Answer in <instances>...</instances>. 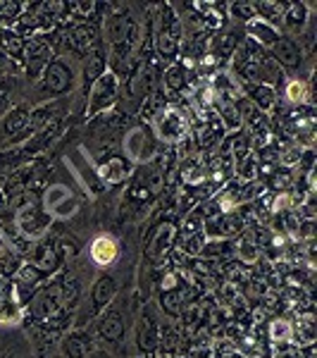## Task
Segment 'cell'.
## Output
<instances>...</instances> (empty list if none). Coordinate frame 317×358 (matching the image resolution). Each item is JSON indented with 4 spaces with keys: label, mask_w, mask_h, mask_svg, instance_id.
Here are the masks:
<instances>
[{
    "label": "cell",
    "mask_w": 317,
    "mask_h": 358,
    "mask_svg": "<svg viewBox=\"0 0 317 358\" xmlns=\"http://www.w3.org/2000/svg\"><path fill=\"white\" fill-rule=\"evenodd\" d=\"M177 234H179V229H177L175 222H160L158 227L153 229L151 239H148V246H146L148 258H153V261H163L167 253L175 248Z\"/></svg>",
    "instance_id": "obj_12"
},
{
    "label": "cell",
    "mask_w": 317,
    "mask_h": 358,
    "mask_svg": "<svg viewBox=\"0 0 317 358\" xmlns=\"http://www.w3.org/2000/svg\"><path fill=\"white\" fill-rule=\"evenodd\" d=\"M160 308H163L165 315H170V317H182V313L186 310V296H184L182 287L179 289L160 294Z\"/></svg>",
    "instance_id": "obj_33"
},
{
    "label": "cell",
    "mask_w": 317,
    "mask_h": 358,
    "mask_svg": "<svg viewBox=\"0 0 317 358\" xmlns=\"http://www.w3.org/2000/svg\"><path fill=\"white\" fill-rule=\"evenodd\" d=\"M205 222V215L203 210H191L186 217H184V224H182V234L189 236V234H196L200 232V224Z\"/></svg>",
    "instance_id": "obj_46"
},
{
    "label": "cell",
    "mask_w": 317,
    "mask_h": 358,
    "mask_svg": "<svg viewBox=\"0 0 317 358\" xmlns=\"http://www.w3.org/2000/svg\"><path fill=\"white\" fill-rule=\"evenodd\" d=\"M103 31H105V41L110 43V48L122 43H131L136 45L138 38H141V29L134 22V15H131L129 8L124 5H117L115 10H110V15L105 17V24H103Z\"/></svg>",
    "instance_id": "obj_4"
},
{
    "label": "cell",
    "mask_w": 317,
    "mask_h": 358,
    "mask_svg": "<svg viewBox=\"0 0 317 358\" xmlns=\"http://www.w3.org/2000/svg\"><path fill=\"white\" fill-rule=\"evenodd\" d=\"M8 210H10V194L5 187H0V215H5Z\"/></svg>",
    "instance_id": "obj_52"
},
{
    "label": "cell",
    "mask_w": 317,
    "mask_h": 358,
    "mask_svg": "<svg viewBox=\"0 0 317 358\" xmlns=\"http://www.w3.org/2000/svg\"><path fill=\"white\" fill-rule=\"evenodd\" d=\"M270 187L279 194L289 192V189L293 187V172L289 170V167H279V170L272 175V179H270Z\"/></svg>",
    "instance_id": "obj_45"
},
{
    "label": "cell",
    "mask_w": 317,
    "mask_h": 358,
    "mask_svg": "<svg viewBox=\"0 0 317 358\" xmlns=\"http://www.w3.org/2000/svg\"><path fill=\"white\" fill-rule=\"evenodd\" d=\"M241 38H244V31H224V34H215L210 41V53L212 57H217L220 62L232 60L236 48H239Z\"/></svg>",
    "instance_id": "obj_22"
},
{
    "label": "cell",
    "mask_w": 317,
    "mask_h": 358,
    "mask_svg": "<svg viewBox=\"0 0 317 358\" xmlns=\"http://www.w3.org/2000/svg\"><path fill=\"white\" fill-rule=\"evenodd\" d=\"M246 98H249L251 106H256L260 113H267V110H272L277 103V91H274V86L263 84V82L246 84Z\"/></svg>",
    "instance_id": "obj_26"
},
{
    "label": "cell",
    "mask_w": 317,
    "mask_h": 358,
    "mask_svg": "<svg viewBox=\"0 0 317 358\" xmlns=\"http://www.w3.org/2000/svg\"><path fill=\"white\" fill-rule=\"evenodd\" d=\"M62 248L57 241H41V244L34 246L31 251V263L36 265L38 270H43L48 277L57 275V270L62 268Z\"/></svg>",
    "instance_id": "obj_15"
},
{
    "label": "cell",
    "mask_w": 317,
    "mask_h": 358,
    "mask_svg": "<svg viewBox=\"0 0 317 358\" xmlns=\"http://www.w3.org/2000/svg\"><path fill=\"white\" fill-rule=\"evenodd\" d=\"M179 45H182L179 36H175L172 31L158 27V31H155V53L163 57V60H177V55H179Z\"/></svg>",
    "instance_id": "obj_28"
},
{
    "label": "cell",
    "mask_w": 317,
    "mask_h": 358,
    "mask_svg": "<svg viewBox=\"0 0 317 358\" xmlns=\"http://www.w3.org/2000/svg\"><path fill=\"white\" fill-rule=\"evenodd\" d=\"M308 96H310V89H308V84L301 82V79H291V82L284 86V98L293 108H301L303 103L308 101Z\"/></svg>",
    "instance_id": "obj_37"
},
{
    "label": "cell",
    "mask_w": 317,
    "mask_h": 358,
    "mask_svg": "<svg viewBox=\"0 0 317 358\" xmlns=\"http://www.w3.org/2000/svg\"><path fill=\"white\" fill-rule=\"evenodd\" d=\"M60 282L62 277H55L48 287H38L29 299V313L36 325L45 327L50 332H62L72 322V313L62 308L60 301Z\"/></svg>",
    "instance_id": "obj_2"
},
{
    "label": "cell",
    "mask_w": 317,
    "mask_h": 358,
    "mask_svg": "<svg viewBox=\"0 0 317 358\" xmlns=\"http://www.w3.org/2000/svg\"><path fill=\"white\" fill-rule=\"evenodd\" d=\"M8 106H10V84L0 82V115L8 110Z\"/></svg>",
    "instance_id": "obj_50"
},
{
    "label": "cell",
    "mask_w": 317,
    "mask_h": 358,
    "mask_svg": "<svg viewBox=\"0 0 317 358\" xmlns=\"http://www.w3.org/2000/svg\"><path fill=\"white\" fill-rule=\"evenodd\" d=\"M182 344V332L175 325H163L160 327V351L167 356H172Z\"/></svg>",
    "instance_id": "obj_40"
},
{
    "label": "cell",
    "mask_w": 317,
    "mask_h": 358,
    "mask_svg": "<svg viewBox=\"0 0 317 358\" xmlns=\"http://www.w3.org/2000/svg\"><path fill=\"white\" fill-rule=\"evenodd\" d=\"M143 187L148 189V194L153 196H160L165 192V187H167V175L163 172V167L160 165H151V170H148V175H146V182H143Z\"/></svg>",
    "instance_id": "obj_42"
},
{
    "label": "cell",
    "mask_w": 317,
    "mask_h": 358,
    "mask_svg": "<svg viewBox=\"0 0 317 358\" xmlns=\"http://www.w3.org/2000/svg\"><path fill=\"white\" fill-rule=\"evenodd\" d=\"M136 346L146 358H155L160 351V325L151 308H143L136 322Z\"/></svg>",
    "instance_id": "obj_9"
},
{
    "label": "cell",
    "mask_w": 317,
    "mask_h": 358,
    "mask_svg": "<svg viewBox=\"0 0 317 358\" xmlns=\"http://www.w3.org/2000/svg\"><path fill=\"white\" fill-rule=\"evenodd\" d=\"M119 96V77L108 69L101 79H96L91 84V89L86 91V117H96V115L110 113L115 101Z\"/></svg>",
    "instance_id": "obj_3"
},
{
    "label": "cell",
    "mask_w": 317,
    "mask_h": 358,
    "mask_svg": "<svg viewBox=\"0 0 317 358\" xmlns=\"http://www.w3.org/2000/svg\"><path fill=\"white\" fill-rule=\"evenodd\" d=\"M153 127H155V136L163 138L165 143L175 146V143H182L184 136H186V120L179 110L175 108H167L153 120Z\"/></svg>",
    "instance_id": "obj_11"
},
{
    "label": "cell",
    "mask_w": 317,
    "mask_h": 358,
    "mask_svg": "<svg viewBox=\"0 0 317 358\" xmlns=\"http://www.w3.org/2000/svg\"><path fill=\"white\" fill-rule=\"evenodd\" d=\"M131 163L124 155H108L101 165H98V182L103 187H119L129 179Z\"/></svg>",
    "instance_id": "obj_14"
},
{
    "label": "cell",
    "mask_w": 317,
    "mask_h": 358,
    "mask_svg": "<svg viewBox=\"0 0 317 358\" xmlns=\"http://www.w3.org/2000/svg\"><path fill=\"white\" fill-rule=\"evenodd\" d=\"M182 287V275L177 273V270H167V273L160 277L158 282V292H172V289H179Z\"/></svg>",
    "instance_id": "obj_48"
},
{
    "label": "cell",
    "mask_w": 317,
    "mask_h": 358,
    "mask_svg": "<svg viewBox=\"0 0 317 358\" xmlns=\"http://www.w3.org/2000/svg\"><path fill=\"white\" fill-rule=\"evenodd\" d=\"M236 167V177L241 179V182H256L258 177H260V160H258L256 153H249L244 160H239V163L234 165Z\"/></svg>",
    "instance_id": "obj_35"
},
{
    "label": "cell",
    "mask_w": 317,
    "mask_h": 358,
    "mask_svg": "<svg viewBox=\"0 0 317 358\" xmlns=\"http://www.w3.org/2000/svg\"><path fill=\"white\" fill-rule=\"evenodd\" d=\"M126 332V325H124V317L119 310L115 308H105L101 315H98V322H96V334L101 342H108V344H117L122 342Z\"/></svg>",
    "instance_id": "obj_16"
},
{
    "label": "cell",
    "mask_w": 317,
    "mask_h": 358,
    "mask_svg": "<svg viewBox=\"0 0 317 358\" xmlns=\"http://www.w3.org/2000/svg\"><path fill=\"white\" fill-rule=\"evenodd\" d=\"M22 256L20 253H15L13 248H8V251L0 253V277L3 280H10V277L17 275V270L22 268Z\"/></svg>",
    "instance_id": "obj_43"
},
{
    "label": "cell",
    "mask_w": 317,
    "mask_h": 358,
    "mask_svg": "<svg viewBox=\"0 0 317 358\" xmlns=\"http://www.w3.org/2000/svg\"><path fill=\"white\" fill-rule=\"evenodd\" d=\"M258 5V17L263 22H267L270 27H279L281 24V13H284V3H277V0H263Z\"/></svg>",
    "instance_id": "obj_36"
},
{
    "label": "cell",
    "mask_w": 317,
    "mask_h": 358,
    "mask_svg": "<svg viewBox=\"0 0 317 358\" xmlns=\"http://www.w3.org/2000/svg\"><path fill=\"white\" fill-rule=\"evenodd\" d=\"M207 244V239H205V234H203V229L200 232H196V234H189V236H184V241H182V253L184 256H203V248Z\"/></svg>",
    "instance_id": "obj_44"
},
{
    "label": "cell",
    "mask_w": 317,
    "mask_h": 358,
    "mask_svg": "<svg viewBox=\"0 0 317 358\" xmlns=\"http://www.w3.org/2000/svg\"><path fill=\"white\" fill-rule=\"evenodd\" d=\"M24 3H17V0H0V29H13L15 22L20 20Z\"/></svg>",
    "instance_id": "obj_38"
},
{
    "label": "cell",
    "mask_w": 317,
    "mask_h": 358,
    "mask_svg": "<svg viewBox=\"0 0 317 358\" xmlns=\"http://www.w3.org/2000/svg\"><path fill=\"white\" fill-rule=\"evenodd\" d=\"M163 84L167 91H172V94H179V91L186 89V84H189L186 65H184V62H172V65L163 72Z\"/></svg>",
    "instance_id": "obj_32"
},
{
    "label": "cell",
    "mask_w": 317,
    "mask_h": 358,
    "mask_svg": "<svg viewBox=\"0 0 317 358\" xmlns=\"http://www.w3.org/2000/svg\"><path fill=\"white\" fill-rule=\"evenodd\" d=\"M246 36L251 38V41H256L258 45H272L277 38H279V29H274V27H270L267 22H263L260 17H256V20L253 22H249V24H246Z\"/></svg>",
    "instance_id": "obj_27"
},
{
    "label": "cell",
    "mask_w": 317,
    "mask_h": 358,
    "mask_svg": "<svg viewBox=\"0 0 317 358\" xmlns=\"http://www.w3.org/2000/svg\"><path fill=\"white\" fill-rule=\"evenodd\" d=\"M50 60H53V45L41 36L29 38L24 45V53H22V67L27 69V77L38 79Z\"/></svg>",
    "instance_id": "obj_8"
},
{
    "label": "cell",
    "mask_w": 317,
    "mask_h": 358,
    "mask_svg": "<svg viewBox=\"0 0 317 358\" xmlns=\"http://www.w3.org/2000/svg\"><path fill=\"white\" fill-rule=\"evenodd\" d=\"M310 20V5L305 0H291L284 3V13H281V24H286L291 31H303Z\"/></svg>",
    "instance_id": "obj_24"
},
{
    "label": "cell",
    "mask_w": 317,
    "mask_h": 358,
    "mask_svg": "<svg viewBox=\"0 0 317 358\" xmlns=\"http://www.w3.org/2000/svg\"><path fill=\"white\" fill-rule=\"evenodd\" d=\"M270 57L286 69H298L303 62V48L291 36H279L270 45Z\"/></svg>",
    "instance_id": "obj_17"
},
{
    "label": "cell",
    "mask_w": 317,
    "mask_h": 358,
    "mask_svg": "<svg viewBox=\"0 0 317 358\" xmlns=\"http://www.w3.org/2000/svg\"><path fill=\"white\" fill-rule=\"evenodd\" d=\"M117 280L112 275H101L91 287V317H98L105 308H110L117 299Z\"/></svg>",
    "instance_id": "obj_13"
},
{
    "label": "cell",
    "mask_w": 317,
    "mask_h": 358,
    "mask_svg": "<svg viewBox=\"0 0 317 358\" xmlns=\"http://www.w3.org/2000/svg\"><path fill=\"white\" fill-rule=\"evenodd\" d=\"M57 115H60V103L57 101L43 103V106L29 110V129H31V134H38V131H45V129H50V127H55Z\"/></svg>",
    "instance_id": "obj_21"
},
{
    "label": "cell",
    "mask_w": 317,
    "mask_h": 358,
    "mask_svg": "<svg viewBox=\"0 0 317 358\" xmlns=\"http://www.w3.org/2000/svg\"><path fill=\"white\" fill-rule=\"evenodd\" d=\"M41 86L50 96H65L74 86V72L62 57H53L41 74Z\"/></svg>",
    "instance_id": "obj_7"
},
{
    "label": "cell",
    "mask_w": 317,
    "mask_h": 358,
    "mask_svg": "<svg viewBox=\"0 0 317 358\" xmlns=\"http://www.w3.org/2000/svg\"><path fill=\"white\" fill-rule=\"evenodd\" d=\"M98 10H103V3H94V0H91V3H72V13L77 15V17H84L86 22L89 20H94V17L98 15Z\"/></svg>",
    "instance_id": "obj_47"
},
{
    "label": "cell",
    "mask_w": 317,
    "mask_h": 358,
    "mask_svg": "<svg viewBox=\"0 0 317 358\" xmlns=\"http://www.w3.org/2000/svg\"><path fill=\"white\" fill-rule=\"evenodd\" d=\"M8 248H13V246H10L8 234H5V232H3V227H0V253H3V251H8Z\"/></svg>",
    "instance_id": "obj_53"
},
{
    "label": "cell",
    "mask_w": 317,
    "mask_h": 358,
    "mask_svg": "<svg viewBox=\"0 0 317 358\" xmlns=\"http://www.w3.org/2000/svg\"><path fill=\"white\" fill-rule=\"evenodd\" d=\"M86 358H112V356L108 354V351H103V349H94V351H91V354L86 356Z\"/></svg>",
    "instance_id": "obj_54"
},
{
    "label": "cell",
    "mask_w": 317,
    "mask_h": 358,
    "mask_svg": "<svg viewBox=\"0 0 317 358\" xmlns=\"http://www.w3.org/2000/svg\"><path fill=\"white\" fill-rule=\"evenodd\" d=\"M94 339H91L89 332L77 330V332H69L65 339L60 342V356L62 358H86L94 351Z\"/></svg>",
    "instance_id": "obj_20"
},
{
    "label": "cell",
    "mask_w": 317,
    "mask_h": 358,
    "mask_svg": "<svg viewBox=\"0 0 317 358\" xmlns=\"http://www.w3.org/2000/svg\"><path fill=\"white\" fill-rule=\"evenodd\" d=\"M60 301H62V308H65L67 313L74 315V310L79 308V301H82V285H79V280L62 275V282H60Z\"/></svg>",
    "instance_id": "obj_30"
},
{
    "label": "cell",
    "mask_w": 317,
    "mask_h": 358,
    "mask_svg": "<svg viewBox=\"0 0 317 358\" xmlns=\"http://www.w3.org/2000/svg\"><path fill=\"white\" fill-rule=\"evenodd\" d=\"M55 358H62V356H60V354H57V356H55Z\"/></svg>",
    "instance_id": "obj_55"
},
{
    "label": "cell",
    "mask_w": 317,
    "mask_h": 358,
    "mask_svg": "<svg viewBox=\"0 0 317 358\" xmlns=\"http://www.w3.org/2000/svg\"><path fill=\"white\" fill-rule=\"evenodd\" d=\"M67 50H72L74 55L86 57L91 50H96L101 45V29L94 22H82V24L72 27L65 36Z\"/></svg>",
    "instance_id": "obj_10"
},
{
    "label": "cell",
    "mask_w": 317,
    "mask_h": 358,
    "mask_svg": "<svg viewBox=\"0 0 317 358\" xmlns=\"http://www.w3.org/2000/svg\"><path fill=\"white\" fill-rule=\"evenodd\" d=\"M122 148L124 158L131 165H148L158 155V143H155V136L148 131V127H131L124 134Z\"/></svg>",
    "instance_id": "obj_5"
},
{
    "label": "cell",
    "mask_w": 317,
    "mask_h": 358,
    "mask_svg": "<svg viewBox=\"0 0 317 358\" xmlns=\"http://www.w3.org/2000/svg\"><path fill=\"white\" fill-rule=\"evenodd\" d=\"M89 256L98 268H110L119 258V244L110 234H98L89 246Z\"/></svg>",
    "instance_id": "obj_19"
},
{
    "label": "cell",
    "mask_w": 317,
    "mask_h": 358,
    "mask_svg": "<svg viewBox=\"0 0 317 358\" xmlns=\"http://www.w3.org/2000/svg\"><path fill=\"white\" fill-rule=\"evenodd\" d=\"M239 256H241V261H246V263H256L258 261V246L251 244V241H246V244L239 246Z\"/></svg>",
    "instance_id": "obj_49"
},
{
    "label": "cell",
    "mask_w": 317,
    "mask_h": 358,
    "mask_svg": "<svg viewBox=\"0 0 317 358\" xmlns=\"http://www.w3.org/2000/svg\"><path fill=\"white\" fill-rule=\"evenodd\" d=\"M3 131L10 141H27V138H31L34 134H31V129H29V108L17 106L5 115Z\"/></svg>",
    "instance_id": "obj_18"
},
{
    "label": "cell",
    "mask_w": 317,
    "mask_h": 358,
    "mask_svg": "<svg viewBox=\"0 0 317 358\" xmlns=\"http://www.w3.org/2000/svg\"><path fill=\"white\" fill-rule=\"evenodd\" d=\"M293 334H296V327H293L289 320H284V317H277V320L270 322V339H272V342L289 344L293 339Z\"/></svg>",
    "instance_id": "obj_39"
},
{
    "label": "cell",
    "mask_w": 317,
    "mask_h": 358,
    "mask_svg": "<svg viewBox=\"0 0 317 358\" xmlns=\"http://www.w3.org/2000/svg\"><path fill=\"white\" fill-rule=\"evenodd\" d=\"M105 72H108V53L98 45L96 50H91V53L84 57V67H82L84 89L89 91L91 84H94L96 79H101Z\"/></svg>",
    "instance_id": "obj_23"
},
{
    "label": "cell",
    "mask_w": 317,
    "mask_h": 358,
    "mask_svg": "<svg viewBox=\"0 0 317 358\" xmlns=\"http://www.w3.org/2000/svg\"><path fill=\"white\" fill-rule=\"evenodd\" d=\"M24 45H27V38H22L15 29H0V53L8 55L10 60L22 62Z\"/></svg>",
    "instance_id": "obj_29"
},
{
    "label": "cell",
    "mask_w": 317,
    "mask_h": 358,
    "mask_svg": "<svg viewBox=\"0 0 317 358\" xmlns=\"http://www.w3.org/2000/svg\"><path fill=\"white\" fill-rule=\"evenodd\" d=\"M10 210L15 217V227L17 234L27 236L29 241H41L48 234L50 215L41 208V194L34 192V189H24V192H17L10 196Z\"/></svg>",
    "instance_id": "obj_1"
},
{
    "label": "cell",
    "mask_w": 317,
    "mask_h": 358,
    "mask_svg": "<svg viewBox=\"0 0 317 358\" xmlns=\"http://www.w3.org/2000/svg\"><path fill=\"white\" fill-rule=\"evenodd\" d=\"M55 334L57 332L45 330V327H41V325L34 327L31 346H34V354H36V358H48L50 349H53V344H55Z\"/></svg>",
    "instance_id": "obj_34"
},
{
    "label": "cell",
    "mask_w": 317,
    "mask_h": 358,
    "mask_svg": "<svg viewBox=\"0 0 317 358\" xmlns=\"http://www.w3.org/2000/svg\"><path fill=\"white\" fill-rule=\"evenodd\" d=\"M227 10H229V15H232L236 22H241L244 27L258 17V5L249 3V0H244V3H229Z\"/></svg>",
    "instance_id": "obj_41"
},
{
    "label": "cell",
    "mask_w": 317,
    "mask_h": 358,
    "mask_svg": "<svg viewBox=\"0 0 317 358\" xmlns=\"http://www.w3.org/2000/svg\"><path fill=\"white\" fill-rule=\"evenodd\" d=\"M217 120L224 129H232V131H241L244 127V117H241V110L236 106L234 98H224V96H217Z\"/></svg>",
    "instance_id": "obj_25"
},
{
    "label": "cell",
    "mask_w": 317,
    "mask_h": 358,
    "mask_svg": "<svg viewBox=\"0 0 317 358\" xmlns=\"http://www.w3.org/2000/svg\"><path fill=\"white\" fill-rule=\"evenodd\" d=\"M41 208L50 215V220H69V217L77 213L79 201L74 199V194L69 192L65 184H53V187H45L41 194Z\"/></svg>",
    "instance_id": "obj_6"
},
{
    "label": "cell",
    "mask_w": 317,
    "mask_h": 358,
    "mask_svg": "<svg viewBox=\"0 0 317 358\" xmlns=\"http://www.w3.org/2000/svg\"><path fill=\"white\" fill-rule=\"evenodd\" d=\"M15 65H17V67H22V62L10 60L8 55H3V53H0V74H8L10 69H15Z\"/></svg>",
    "instance_id": "obj_51"
},
{
    "label": "cell",
    "mask_w": 317,
    "mask_h": 358,
    "mask_svg": "<svg viewBox=\"0 0 317 358\" xmlns=\"http://www.w3.org/2000/svg\"><path fill=\"white\" fill-rule=\"evenodd\" d=\"M179 175L186 187H200L207 179V165L200 158H189V160H184V165L179 167Z\"/></svg>",
    "instance_id": "obj_31"
}]
</instances>
